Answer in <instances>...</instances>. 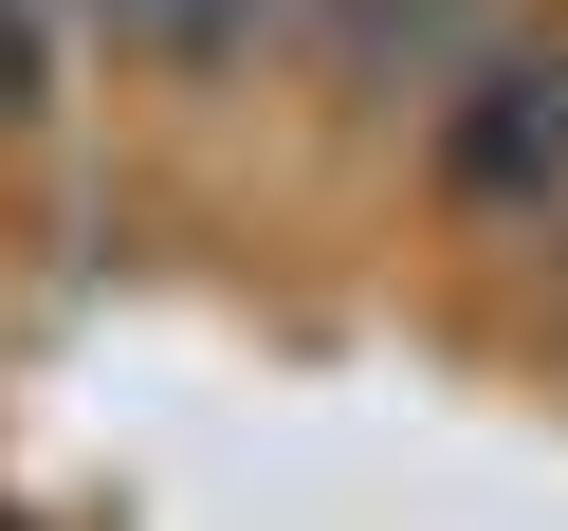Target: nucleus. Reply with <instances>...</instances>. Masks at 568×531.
Listing matches in <instances>:
<instances>
[{
  "instance_id": "f257e3e1",
  "label": "nucleus",
  "mask_w": 568,
  "mask_h": 531,
  "mask_svg": "<svg viewBox=\"0 0 568 531\" xmlns=\"http://www.w3.org/2000/svg\"><path fill=\"white\" fill-rule=\"evenodd\" d=\"M422 165H440L458 221L550 238V257H568V38H531V19H514V38L422 111Z\"/></svg>"
},
{
  "instance_id": "f03ea898",
  "label": "nucleus",
  "mask_w": 568,
  "mask_h": 531,
  "mask_svg": "<svg viewBox=\"0 0 568 531\" xmlns=\"http://www.w3.org/2000/svg\"><path fill=\"white\" fill-rule=\"evenodd\" d=\"M495 38H514L495 0H312V74H331L348 111H440Z\"/></svg>"
},
{
  "instance_id": "7ed1b4c3",
  "label": "nucleus",
  "mask_w": 568,
  "mask_h": 531,
  "mask_svg": "<svg viewBox=\"0 0 568 531\" xmlns=\"http://www.w3.org/2000/svg\"><path fill=\"white\" fill-rule=\"evenodd\" d=\"M74 38L148 55V74H275V55H312V0H74Z\"/></svg>"
},
{
  "instance_id": "20e7f679",
  "label": "nucleus",
  "mask_w": 568,
  "mask_h": 531,
  "mask_svg": "<svg viewBox=\"0 0 568 531\" xmlns=\"http://www.w3.org/2000/svg\"><path fill=\"white\" fill-rule=\"evenodd\" d=\"M55 74H74V0H0V129H55Z\"/></svg>"
}]
</instances>
